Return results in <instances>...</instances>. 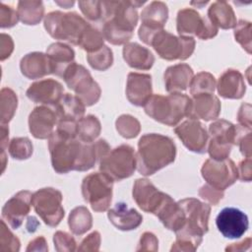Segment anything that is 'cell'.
<instances>
[{
	"mask_svg": "<svg viewBox=\"0 0 252 252\" xmlns=\"http://www.w3.org/2000/svg\"><path fill=\"white\" fill-rule=\"evenodd\" d=\"M240 150V153L245 158H251L252 150H251V131H245L239 137L237 144Z\"/></svg>",
	"mask_w": 252,
	"mask_h": 252,
	"instance_id": "cell-51",
	"label": "cell"
},
{
	"mask_svg": "<svg viewBox=\"0 0 252 252\" xmlns=\"http://www.w3.org/2000/svg\"><path fill=\"white\" fill-rule=\"evenodd\" d=\"M145 1H102L104 39L114 45L126 44L138 24L137 8Z\"/></svg>",
	"mask_w": 252,
	"mask_h": 252,
	"instance_id": "cell-2",
	"label": "cell"
},
{
	"mask_svg": "<svg viewBox=\"0 0 252 252\" xmlns=\"http://www.w3.org/2000/svg\"><path fill=\"white\" fill-rule=\"evenodd\" d=\"M86 105L76 95L64 94L60 101L54 107L58 122H73L77 123L84 117ZM57 122V123H58Z\"/></svg>",
	"mask_w": 252,
	"mask_h": 252,
	"instance_id": "cell-28",
	"label": "cell"
},
{
	"mask_svg": "<svg viewBox=\"0 0 252 252\" xmlns=\"http://www.w3.org/2000/svg\"><path fill=\"white\" fill-rule=\"evenodd\" d=\"M0 244L1 251H11L16 252L20 250L21 243L19 238L12 233L6 224L5 220H1V231H0Z\"/></svg>",
	"mask_w": 252,
	"mask_h": 252,
	"instance_id": "cell-42",
	"label": "cell"
},
{
	"mask_svg": "<svg viewBox=\"0 0 252 252\" xmlns=\"http://www.w3.org/2000/svg\"><path fill=\"white\" fill-rule=\"evenodd\" d=\"M99 170L113 181H121L130 177L137 168L136 154L130 145H120L110 149L98 160Z\"/></svg>",
	"mask_w": 252,
	"mask_h": 252,
	"instance_id": "cell-8",
	"label": "cell"
},
{
	"mask_svg": "<svg viewBox=\"0 0 252 252\" xmlns=\"http://www.w3.org/2000/svg\"><path fill=\"white\" fill-rule=\"evenodd\" d=\"M18 12L11 6H7L4 3L0 4V26L1 28H12L17 25L19 21Z\"/></svg>",
	"mask_w": 252,
	"mask_h": 252,
	"instance_id": "cell-45",
	"label": "cell"
},
{
	"mask_svg": "<svg viewBox=\"0 0 252 252\" xmlns=\"http://www.w3.org/2000/svg\"><path fill=\"white\" fill-rule=\"evenodd\" d=\"M168 19V8L161 1H153L141 13V26L138 30L140 39L149 45L155 33L163 30Z\"/></svg>",
	"mask_w": 252,
	"mask_h": 252,
	"instance_id": "cell-16",
	"label": "cell"
},
{
	"mask_svg": "<svg viewBox=\"0 0 252 252\" xmlns=\"http://www.w3.org/2000/svg\"><path fill=\"white\" fill-rule=\"evenodd\" d=\"M176 30L179 35L188 36V34H194L204 40L215 37L219 31L207 17L201 16L192 8H184L178 11Z\"/></svg>",
	"mask_w": 252,
	"mask_h": 252,
	"instance_id": "cell-13",
	"label": "cell"
},
{
	"mask_svg": "<svg viewBox=\"0 0 252 252\" xmlns=\"http://www.w3.org/2000/svg\"><path fill=\"white\" fill-rule=\"evenodd\" d=\"M220 101L214 94H201L191 98L189 119H203L205 121L215 120L220 112Z\"/></svg>",
	"mask_w": 252,
	"mask_h": 252,
	"instance_id": "cell-23",
	"label": "cell"
},
{
	"mask_svg": "<svg viewBox=\"0 0 252 252\" xmlns=\"http://www.w3.org/2000/svg\"><path fill=\"white\" fill-rule=\"evenodd\" d=\"M55 3H56L57 5H59V6L63 7V8H65V9H68V8H70L71 6H73L75 2H74V1H63V2L55 1Z\"/></svg>",
	"mask_w": 252,
	"mask_h": 252,
	"instance_id": "cell-57",
	"label": "cell"
},
{
	"mask_svg": "<svg viewBox=\"0 0 252 252\" xmlns=\"http://www.w3.org/2000/svg\"><path fill=\"white\" fill-rule=\"evenodd\" d=\"M39 225V222L34 217H29L28 218V223H27V229L29 232H34L36 230V227Z\"/></svg>",
	"mask_w": 252,
	"mask_h": 252,
	"instance_id": "cell-56",
	"label": "cell"
},
{
	"mask_svg": "<svg viewBox=\"0 0 252 252\" xmlns=\"http://www.w3.org/2000/svg\"><path fill=\"white\" fill-rule=\"evenodd\" d=\"M158 240L157 236L150 231H146L141 235L140 241L138 243L137 251H158Z\"/></svg>",
	"mask_w": 252,
	"mask_h": 252,
	"instance_id": "cell-47",
	"label": "cell"
},
{
	"mask_svg": "<svg viewBox=\"0 0 252 252\" xmlns=\"http://www.w3.org/2000/svg\"><path fill=\"white\" fill-rule=\"evenodd\" d=\"M87 61L93 69L97 71H105L113 63L112 50L108 46L103 45L97 51L88 53Z\"/></svg>",
	"mask_w": 252,
	"mask_h": 252,
	"instance_id": "cell-38",
	"label": "cell"
},
{
	"mask_svg": "<svg viewBox=\"0 0 252 252\" xmlns=\"http://www.w3.org/2000/svg\"><path fill=\"white\" fill-rule=\"evenodd\" d=\"M1 48H0V57L1 60L9 58L14 50V42L12 37L9 34L1 33Z\"/></svg>",
	"mask_w": 252,
	"mask_h": 252,
	"instance_id": "cell-52",
	"label": "cell"
},
{
	"mask_svg": "<svg viewBox=\"0 0 252 252\" xmlns=\"http://www.w3.org/2000/svg\"><path fill=\"white\" fill-rule=\"evenodd\" d=\"M32 193L23 190L9 199L2 208V218L13 228L17 229L25 220L32 208Z\"/></svg>",
	"mask_w": 252,
	"mask_h": 252,
	"instance_id": "cell-19",
	"label": "cell"
},
{
	"mask_svg": "<svg viewBox=\"0 0 252 252\" xmlns=\"http://www.w3.org/2000/svg\"><path fill=\"white\" fill-rule=\"evenodd\" d=\"M201 174L207 184L220 191L231 186L238 178L237 167L233 160L228 158L222 160L207 159L203 163Z\"/></svg>",
	"mask_w": 252,
	"mask_h": 252,
	"instance_id": "cell-15",
	"label": "cell"
},
{
	"mask_svg": "<svg viewBox=\"0 0 252 252\" xmlns=\"http://www.w3.org/2000/svg\"><path fill=\"white\" fill-rule=\"evenodd\" d=\"M216 88L221 97L230 99H239L246 92L243 75L235 69L225 70L220 76Z\"/></svg>",
	"mask_w": 252,
	"mask_h": 252,
	"instance_id": "cell-24",
	"label": "cell"
},
{
	"mask_svg": "<svg viewBox=\"0 0 252 252\" xmlns=\"http://www.w3.org/2000/svg\"><path fill=\"white\" fill-rule=\"evenodd\" d=\"M175 157L176 146L171 138L157 133L145 134L138 142L137 170L145 176L153 175L172 163Z\"/></svg>",
	"mask_w": 252,
	"mask_h": 252,
	"instance_id": "cell-4",
	"label": "cell"
},
{
	"mask_svg": "<svg viewBox=\"0 0 252 252\" xmlns=\"http://www.w3.org/2000/svg\"><path fill=\"white\" fill-rule=\"evenodd\" d=\"M216 79L209 72H200L195 75L190 83V94L192 96L201 94H214L216 89Z\"/></svg>",
	"mask_w": 252,
	"mask_h": 252,
	"instance_id": "cell-36",
	"label": "cell"
},
{
	"mask_svg": "<svg viewBox=\"0 0 252 252\" xmlns=\"http://www.w3.org/2000/svg\"><path fill=\"white\" fill-rule=\"evenodd\" d=\"M107 218L117 229L123 231L136 229L143 221L142 215L123 202L116 203L112 209L108 210Z\"/></svg>",
	"mask_w": 252,
	"mask_h": 252,
	"instance_id": "cell-25",
	"label": "cell"
},
{
	"mask_svg": "<svg viewBox=\"0 0 252 252\" xmlns=\"http://www.w3.org/2000/svg\"><path fill=\"white\" fill-rule=\"evenodd\" d=\"M122 54L128 66L137 70H149L155 63V56L150 49L137 42L124 44Z\"/></svg>",
	"mask_w": 252,
	"mask_h": 252,
	"instance_id": "cell-29",
	"label": "cell"
},
{
	"mask_svg": "<svg viewBox=\"0 0 252 252\" xmlns=\"http://www.w3.org/2000/svg\"><path fill=\"white\" fill-rule=\"evenodd\" d=\"M62 78L67 87L75 93L86 106H91L98 101L101 94L100 87L83 65L74 61L67 67Z\"/></svg>",
	"mask_w": 252,
	"mask_h": 252,
	"instance_id": "cell-10",
	"label": "cell"
},
{
	"mask_svg": "<svg viewBox=\"0 0 252 252\" xmlns=\"http://www.w3.org/2000/svg\"><path fill=\"white\" fill-rule=\"evenodd\" d=\"M103 43L104 37L102 32L90 24L82 36L79 46L88 53H92L100 49L104 45Z\"/></svg>",
	"mask_w": 252,
	"mask_h": 252,
	"instance_id": "cell-37",
	"label": "cell"
},
{
	"mask_svg": "<svg viewBox=\"0 0 252 252\" xmlns=\"http://www.w3.org/2000/svg\"><path fill=\"white\" fill-rule=\"evenodd\" d=\"M26 94L33 102L55 107L64 95V88L54 79H43L32 83Z\"/></svg>",
	"mask_w": 252,
	"mask_h": 252,
	"instance_id": "cell-20",
	"label": "cell"
},
{
	"mask_svg": "<svg viewBox=\"0 0 252 252\" xmlns=\"http://www.w3.org/2000/svg\"><path fill=\"white\" fill-rule=\"evenodd\" d=\"M132 195L134 201L142 211L151 213L157 217L172 199L169 195L159 191L146 178L136 179L133 185Z\"/></svg>",
	"mask_w": 252,
	"mask_h": 252,
	"instance_id": "cell-14",
	"label": "cell"
},
{
	"mask_svg": "<svg viewBox=\"0 0 252 252\" xmlns=\"http://www.w3.org/2000/svg\"><path fill=\"white\" fill-rule=\"evenodd\" d=\"M48 149L53 169L64 174L71 170L87 171L93 168L110 147L103 139L91 144L83 143L77 137V123L58 122L48 138Z\"/></svg>",
	"mask_w": 252,
	"mask_h": 252,
	"instance_id": "cell-1",
	"label": "cell"
},
{
	"mask_svg": "<svg viewBox=\"0 0 252 252\" xmlns=\"http://www.w3.org/2000/svg\"><path fill=\"white\" fill-rule=\"evenodd\" d=\"M195 39L192 36L174 35L164 30L155 33L149 45L153 46L158 55L165 60H186L195 49Z\"/></svg>",
	"mask_w": 252,
	"mask_h": 252,
	"instance_id": "cell-9",
	"label": "cell"
},
{
	"mask_svg": "<svg viewBox=\"0 0 252 252\" xmlns=\"http://www.w3.org/2000/svg\"><path fill=\"white\" fill-rule=\"evenodd\" d=\"M246 130L241 126H236L224 119H218L210 124L207 152L211 158L215 160H222L229 157L231 148L237 144L241 134Z\"/></svg>",
	"mask_w": 252,
	"mask_h": 252,
	"instance_id": "cell-7",
	"label": "cell"
},
{
	"mask_svg": "<svg viewBox=\"0 0 252 252\" xmlns=\"http://www.w3.org/2000/svg\"><path fill=\"white\" fill-rule=\"evenodd\" d=\"M184 212L182 227L175 232L176 240L170 251H195L209 230L211 206L196 198H185L178 201Z\"/></svg>",
	"mask_w": 252,
	"mask_h": 252,
	"instance_id": "cell-3",
	"label": "cell"
},
{
	"mask_svg": "<svg viewBox=\"0 0 252 252\" xmlns=\"http://www.w3.org/2000/svg\"><path fill=\"white\" fill-rule=\"evenodd\" d=\"M33 147L31 140L27 137L13 138L8 146L9 155L18 160L28 159L32 155Z\"/></svg>",
	"mask_w": 252,
	"mask_h": 252,
	"instance_id": "cell-39",
	"label": "cell"
},
{
	"mask_svg": "<svg viewBox=\"0 0 252 252\" xmlns=\"http://www.w3.org/2000/svg\"><path fill=\"white\" fill-rule=\"evenodd\" d=\"M8 139H9V128L6 126V124H1V137H0L1 151H5V148L8 147Z\"/></svg>",
	"mask_w": 252,
	"mask_h": 252,
	"instance_id": "cell-55",
	"label": "cell"
},
{
	"mask_svg": "<svg viewBox=\"0 0 252 252\" xmlns=\"http://www.w3.org/2000/svg\"><path fill=\"white\" fill-rule=\"evenodd\" d=\"M113 180L103 172H93L87 175L82 182L84 200L96 213L108 210L112 200Z\"/></svg>",
	"mask_w": 252,
	"mask_h": 252,
	"instance_id": "cell-11",
	"label": "cell"
},
{
	"mask_svg": "<svg viewBox=\"0 0 252 252\" xmlns=\"http://www.w3.org/2000/svg\"><path fill=\"white\" fill-rule=\"evenodd\" d=\"M27 251H48V246L45 238L43 236H37L36 238L30 241Z\"/></svg>",
	"mask_w": 252,
	"mask_h": 252,
	"instance_id": "cell-53",
	"label": "cell"
},
{
	"mask_svg": "<svg viewBox=\"0 0 252 252\" xmlns=\"http://www.w3.org/2000/svg\"><path fill=\"white\" fill-rule=\"evenodd\" d=\"M53 242L55 250L58 252H72L75 251L77 248V243L75 238L65 231H57L53 235Z\"/></svg>",
	"mask_w": 252,
	"mask_h": 252,
	"instance_id": "cell-44",
	"label": "cell"
},
{
	"mask_svg": "<svg viewBox=\"0 0 252 252\" xmlns=\"http://www.w3.org/2000/svg\"><path fill=\"white\" fill-rule=\"evenodd\" d=\"M99 246H100V234L98 231H93L82 240L77 250L78 251H98Z\"/></svg>",
	"mask_w": 252,
	"mask_h": 252,
	"instance_id": "cell-48",
	"label": "cell"
},
{
	"mask_svg": "<svg viewBox=\"0 0 252 252\" xmlns=\"http://www.w3.org/2000/svg\"><path fill=\"white\" fill-rule=\"evenodd\" d=\"M20 69L22 74L31 80L40 79L52 74V66L48 55L37 51L26 54L20 61Z\"/></svg>",
	"mask_w": 252,
	"mask_h": 252,
	"instance_id": "cell-26",
	"label": "cell"
},
{
	"mask_svg": "<svg viewBox=\"0 0 252 252\" xmlns=\"http://www.w3.org/2000/svg\"><path fill=\"white\" fill-rule=\"evenodd\" d=\"M62 193L52 187L41 188L32 196V206L45 224L57 226L63 220L65 211L62 206Z\"/></svg>",
	"mask_w": 252,
	"mask_h": 252,
	"instance_id": "cell-12",
	"label": "cell"
},
{
	"mask_svg": "<svg viewBox=\"0 0 252 252\" xmlns=\"http://www.w3.org/2000/svg\"><path fill=\"white\" fill-rule=\"evenodd\" d=\"M51 66L52 74L61 77L69 65L74 62L75 52L68 44L63 42H54L50 44L46 49Z\"/></svg>",
	"mask_w": 252,
	"mask_h": 252,
	"instance_id": "cell-30",
	"label": "cell"
},
{
	"mask_svg": "<svg viewBox=\"0 0 252 252\" xmlns=\"http://www.w3.org/2000/svg\"><path fill=\"white\" fill-rule=\"evenodd\" d=\"M233 29L235 40L248 54H251V23L240 20Z\"/></svg>",
	"mask_w": 252,
	"mask_h": 252,
	"instance_id": "cell-41",
	"label": "cell"
},
{
	"mask_svg": "<svg viewBox=\"0 0 252 252\" xmlns=\"http://www.w3.org/2000/svg\"><path fill=\"white\" fill-rule=\"evenodd\" d=\"M190 107L191 98L181 93L152 94L144 105L147 115L167 126H176L184 117H188Z\"/></svg>",
	"mask_w": 252,
	"mask_h": 252,
	"instance_id": "cell-5",
	"label": "cell"
},
{
	"mask_svg": "<svg viewBox=\"0 0 252 252\" xmlns=\"http://www.w3.org/2000/svg\"><path fill=\"white\" fill-rule=\"evenodd\" d=\"M68 225L75 235H82L92 228L93 217L85 206L74 208L68 218Z\"/></svg>",
	"mask_w": 252,
	"mask_h": 252,
	"instance_id": "cell-33",
	"label": "cell"
},
{
	"mask_svg": "<svg viewBox=\"0 0 252 252\" xmlns=\"http://www.w3.org/2000/svg\"><path fill=\"white\" fill-rule=\"evenodd\" d=\"M17 12L23 24L34 26L44 17V6L41 1H20Z\"/></svg>",
	"mask_w": 252,
	"mask_h": 252,
	"instance_id": "cell-32",
	"label": "cell"
},
{
	"mask_svg": "<svg viewBox=\"0 0 252 252\" xmlns=\"http://www.w3.org/2000/svg\"><path fill=\"white\" fill-rule=\"evenodd\" d=\"M115 126L117 132L126 139L137 137L141 131L140 122L136 117L130 114L120 115L115 121Z\"/></svg>",
	"mask_w": 252,
	"mask_h": 252,
	"instance_id": "cell-40",
	"label": "cell"
},
{
	"mask_svg": "<svg viewBox=\"0 0 252 252\" xmlns=\"http://www.w3.org/2000/svg\"><path fill=\"white\" fill-rule=\"evenodd\" d=\"M193 77V69L186 63L169 66L163 75L164 88L170 94L181 93L187 90Z\"/></svg>",
	"mask_w": 252,
	"mask_h": 252,
	"instance_id": "cell-27",
	"label": "cell"
},
{
	"mask_svg": "<svg viewBox=\"0 0 252 252\" xmlns=\"http://www.w3.org/2000/svg\"><path fill=\"white\" fill-rule=\"evenodd\" d=\"M223 191L215 189L209 184L203 185L199 190V196L214 206L220 203V201L223 198Z\"/></svg>",
	"mask_w": 252,
	"mask_h": 252,
	"instance_id": "cell-46",
	"label": "cell"
},
{
	"mask_svg": "<svg viewBox=\"0 0 252 252\" xmlns=\"http://www.w3.org/2000/svg\"><path fill=\"white\" fill-rule=\"evenodd\" d=\"M208 3V1L205 2H191V5H196V7H202L203 5H206Z\"/></svg>",
	"mask_w": 252,
	"mask_h": 252,
	"instance_id": "cell-58",
	"label": "cell"
},
{
	"mask_svg": "<svg viewBox=\"0 0 252 252\" xmlns=\"http://www.w3.org/2000/svg\"><path fill=\"white\" fill-rule=\"evenodd\" d=\"M153 94L152 77L149 74L131 72L127 76L126 96L136 106H144Z\"/></svg>",
	"mask_w": 252,
	"mask_h": 252,
	"instance_id": "cell-22",
	"label": "cell"
},
{
	"mask_svg": "<svg viewBox=\"0 0 252 252\" xmlns=\"http://www.w3.org/2000/svg\"><path fill=\"white\" fill-rule=\"evenodd\" d=\"M207 18L215 27L222 30L233 29L237 24L232 7L225 1H216L212 3L208 9Z\"/></svg>",
	"mask_w": 252,
	"mask_h": 252,
	"instance_id": "cell-31",
	"label": "cell"
},
{
	"mask_svg": "<svg viewBox=\"0 0 252 252\" xmlns=\"http://www.w3.org/2000/svg\"><path fill=\"white\" fill-rule=\"evenodd\" d=\"M78 5L80 7V10L88 20L93 22L102 21V1H79Z\"/></svg>",
	"mask_w": 252,
	"mask_h": 252,
	"instance_id": "cell-43",
	"label": "cell"
},
{
	"mask_svg": "<svg viewBox=\"0 0 252 252\" xmlns=\"http://www.w3.org/2000/svg\"><path fill=\"white\" fill-rule=\"evenodd\" d=\"M100 122L94 115L89 114L77 122V137L83 143H94L100 134Z\"/></svg>",
	"mask_w": 252,
	"mask_h": 252,
	"instance_id": "cell-34",
	"label": "cell"
},
{
	"mask_svg": "<svg viewBox=\"0 0 252 252\" xmlns=\"http://www.w3.org/2000/svg\"><path fill=\"white\" fill-rule=\"evenodd\" d=\"M252 159L251 158H245L244 159H242L237 167V174H238V178L241 181H246V182H250L251 178H252Z\"/></svg>",
	"mask_w": 252,
	"mask_h": 252,
	"instance_id": "cell-50",
	"label": "cell"
},
{
	"mask_svg": "<svg viewBox=\"0 0 252 252\" xmlns=\"http://www.w3.org/2000/svg\"><path fill=\"white\" fill-rule=\"evenodd\" d=\"M216 224L222 236L230 239L241 237L248 229L249 221L247 215L233 207L222 209L216 219Z\"/></svg>",
	"mask_w": 252,
	"mask_h": 252,
	"instance_id": "cell-18",
	"label": "cell"
},
{
	"mask_svg": "<svg viewBox=\"0 0 252 252\" xmlns=\"http://www.w3.org/2000/svg\"><path fill=\"white\" fill-rule=\"evenodd\" d=\"M43 25L53 38L79 45L90 24L76 12L52 11L44 16Z\"/></svg>",
	"mask_w": 252,
	"mask_h": 252,
	"instance_id": "cell-6",
	"label": "cell"
},
{
	"mask_svg": "<svg viewBox=\"0 0 252 252\" xmlns=\"http://www.w3.org/2000/svg\"><path fill=\"white\" fill-rule=\"evenodd\" d=\"M18 105V96L9 88H3L0 94L1 124H7L13 118Z\"/></svg>",
	"mask_w": 252,
	"mask_h": 252,
	"instance_id": "cell-35",
	"label": "cell"
},
{
	"mask_svg": "<svg viewBox=\"0 0 252 252\" xmlns=\"http://www.w3.org/2000/svg\"><path fill=\"white\" fill-rule=\"evenodd\" d=\"M174 133L189 151L197 154L207 152L209 134L198 120L188 119L183 121L175 126Z\"/></svg>",
	"mask_w": 252,
	"mask_h": 252,
	"instance_id": "cell-17",
	"label": "cell"
},
{
	"mask_svg": "<svg viewBox=\"0 0 252 252\" xmlns=\"http://www.w3.org/2000/svg\"><path fill=\"white\" fill-rule=\"evenodd\" d=\"M57 122L58 119L54 109L47 105L36 106L29 116L30 132L35 139H48Z\"/></svg>",
	"mask_w": 252,
	"mask_h": 252,
	"instance_id": "cell-21",
	"label": "cell"
},
{
	"mask_svg": "<svg viewBox=\"0 0 252 252\" xmlns=\"http://www.w3.org/2000/svg\"><path fill=\"white\" fill-rule=\"evenodd\" d=\"M251 246V238L247 237L241 242L231 243L229 246L225 247V251H244L248 250Z\"/></svg>",
	"mask_w": 252,
	"mask_h": 252,
	"instance_id": "cell-54",
	"label": "cell"
},
{
	"mask_svg": "<svg viewBox=\"0 0 252 252\" xmlns=\"http://www.w3.org/2000/svg\"><path fill=\"white\" fill-rule=\"evenodd\" d=\"M251 104L250 103H242L237 112V120L239 126L242 128L251 131L252 122H251Z\"/></svg>",
	"mask_w": 252,
	"mask_h": 252,
	"instance_id": "cell-49",
	"label": "cell"
}]
</instances>
